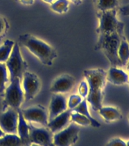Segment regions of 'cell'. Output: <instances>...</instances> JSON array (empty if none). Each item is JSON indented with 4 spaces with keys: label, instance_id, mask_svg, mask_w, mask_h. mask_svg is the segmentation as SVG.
<instances>
[{
    "label": "cell",
    "instance_id": "36",
    "mask_svg": "<svg viewBox=\"0 0 129 146\" xmlns=\"http://www.w3.org/2000/svg\"><path fill=\"white\" fill-rule=\"evenodd\" d=\"M126 146H129V140L126 141Z\"/></svg>",
    "mask_w": 129,
    "mask_h": 146
},
{
    "label": "cell",
    "instance_id": "10",
    "mask_svg": "<svg viewBox=\"0 0 129 146\" xmlns=\"http://www.w3.org/2000/svg\"><path fill=\"white\" fill-rule=\"evenodd\" d=\"M53 133L47 127H36L29 123V141L40 146H52Z\"/></svg>",
    "mask_w": 129,
    "mask_h": 146
},
{
    "label": "cell",
    "instance_id": "25",
    "mask_svg": "<svg viewBox=\"0 0 129 146\" xmlns=\"http://www.w3.org/2000/svg\"><path fill=\"white\" fill-rule=\"evenodd\" d=\"M69 8L68 0H56L51 4L50 9L58 14H64L67 12Z\"/></svg>",
    "mask_w": 129,
    "mask_h": 146
},
{
    "label": "cell",
    "instance_id": "33",
    "mask_svg": "<svg viewBox=\"0 0 129 146\" xmlns=\"http://www.w3.org/2000/svg\"><path fill=\"white\" fill-rule=\"evenodd\" d=\"M43 2H45L46 3H48V4H52L56 1V0H43Z\"/></svg>",
    "mask_w": 129,
    "mask_h": 146
},
{
    "label": "cell",
    "instance_id": "5",
    "mask_svg": "<svg viewBox=\"0 0 129 146\" xmlns=\"http://www.w3.org/2000/svg\"><path fill=\"white\" fill-rule=\"evenodd\" d=\"M3 106L4 108L20 109L24 100V94L21 86V80L19 78L10 79V84L7 86L4 92Z\"/></svg>",
    "mask_w": 129,
    "mask_h": 146
},
{
    "label": "cell",
    "instance_id": "20",
    "mask_svg": "<svg viewBox=\"0 0 129 146\" xmlns=\"http://www.w3.org/2000/svg\"><path fill=\"white\" fill-rule=\"evenodd\" d=\"M118 56L122 66H125L129 62V43L124 36L120 42L118 50Z\"/></svg>",
    "mask_w": 129,
    "mask_h": 146
},
{
    "label": "cell",
    "instance_id": "21",
    "mask_svg": "<svg viewBox=\"0 0 129 146\" xmlns=\"http://www.w3.org/2000/svg\"><path fill=\"white\" fill-rule=\"evenodd\" d=\"M15 42L11 40H5L0 45V62L5 63L11 55Z\"/></svg>",
    "mask_w": 129,
    "mask_h": 146
},
{
    "label": "cell",
    "instance_id": "38",
    "mask_svg": "<svg viewBox=\"0 0 129 146\" xmlns=\"http://www.w3.org/2000/svg\"><path fill=\"white\" fill-rule=\"evenodd\" d=\"M128 71H129V62H128ZM128 77H129V73H128ZM128 83H129V82H128Z\"/></svg>",
    "mask_w": 129,
    "mask_h": 146
},
{
    "label": "cell",
    "instance_id": "39",
    "mask_svg": "<svg viewBox=\"0 0 129 146\" xmlns=\"http://www.w3.org/2000/svg\"><path fill=\"white\" fill-rule=\"evenodd\" d=\"M13 1H15V2H18L19 0H13Z\"/></svg>",
    "mask_w": 129,
    "mask_h": 146
},
{
    "label": "cell",
    "instance_id": "40",
    "mask_svg": "<svg viewBox=\"0 0 129 146\" xmlns=\"http://www.w3.org/2000/svg\"></svg>",
    "mask_w": 129,
    "mask_h": 146
},
{
    "label": "cell",
    "instance_id": "13",
    "mask_svg": "<svg viewBox=\"0 0 129 146\" xmlns=\"http://www.w3.org/2000/svg\"><path fill=\"white\" fill-rule=\"evenodd\" d=\"M68 110V100L62 94H53L48 110L49 120Z\"/></svg>",
    "mask_w": 129,
    "mask_h": 146
},
{
    "label": "cell",
    "instance_id": "37",
    "mask_svg": "<svg viewBox=\"0 0 129 146\" xmlns=\"http://www.w3.org/2000/svg\"><path fill=\"white\" fill-rule=\"evenodd\" d=\"M128 121H129V113H128Z\"/></svg>",
    "mask_w": 129,
    "mask_h": 146
},
{
    "label": "cell",
    "instance_id": "29",
    "mask_svg": "<svg viewBox=\"0 0 129 146\" xmlns=\"http://www.w3.org/2000/svg\"><path fill=\"white\" fill-rule=\"evenodd\" d=\"M106 146H126V141L120 138H114L112 139Z\"/></svg>",
    "mask_w": 129,
    "mask_h": 146
},
{
    "label": "cell",
    "instance_id": "27",
    "mask_svg": "<svg viewBox=\"0 0 129 146\" xmlns=\"http://www.w3.org/2000/svg\"><path fill=\"white\" fill-rule=\"evenodd\" d=\"M9 29V25L8 21L5 17L0 15V40H2Z\"/></svg>",
    "mask_w": 129,
    "mask_h": 146
},
{
    "label": "cell",
    "instance_id": "30",
    "mask_svg": "<svg viewBox=\"0 0 129 146\" xmlns=\"http://www.w3.org/2000/svg\"><path fill=\"white\" fill-rule=\"evenodd\" d=\"M119 12L123 16H129V3L121 7L119 9Z\"/></svg>",
    "mask_w": 129,
    "mask_h": 146
},
{
    "label": "cell",
    "instance_id": "9",
    "mask_svg": "<svg viewBox=\"0 0 129 146\" xmlns=\"http://www.w3.org/2000/svg\"><path fill=\"white\" fill-rule=\"evenodd\" d=\"M21 112L28 123H37L44 126L47 125L49 116L46 107L41 105H34L24 110H21Z\"/></svg>",
    "mask_w": 129,
    "mask_h": 146
},
{
    "label": "cell",
    "instance_id": "6",
    "mask_svg": "<svg viewBox=\"0 0 129 146\" xmlns=\"http://www.w3.org/2000/svg\"><path fill=\"white\" fill-rule=\"evenodd\" d=\"M9 72L10 79L19 78L22 79L24 73L27 71V63L23 58L21 52L19 43H16L13 46L11 55L5 62Z\"/></svg>",
    "mask_w": 129,
    "mask_h": 146
},
{
    "label": "cell",
    "instance_id": "24",
    "mask_svg": "<svg viewBox=\"0 0 129 146\" xmlns=\"http://www.w3.org/2000/svg\"><path fill=\"white\" fill-rule=\"evenodd\" d=\"M71 120L77 125L81 126H92V123L87 116L82 115V114L77 113V112L71 110Z\"/></svg>",
    "mask_w": 129,
    "mask_h": 146
},
{
    "label": "cell",
    "instance_id": "2",
    "mask_svg": "<svg viewBox=\"0 0 129 146\" xmlns=\"http://www.w3.org/2000/svg\"><path fill=\"white\" fill-rule=\"evenodd\" d=\"M18 43L27 48L30 53L45 66H52L53 62L57 58L56 50L52 46L33 34L20 35L18 37Z\"/></svg>",
    "mask_w": 129,
    "mask_h": 146
},
{
    "label": "cell",
    "instance_id": "19",
    "mask_svg": "<svg viewBox=\"0 0 129 146\" xmlns=\"http://www.w3.org/2000/svg\"><path fill=\"white\" fill-rule=\"evenodd\" d=\"M120 0H94V5L97 11H106L117 9Z\"/></svg>",
    "mask_w": 129,
    "mask_h": 146
},
{
    "label": "cell",
    "instance_id": "8",
    "mask_svg": "<svg viewBox=\"0 0 129 146\" xmlns=\"http://www.w3.org/2000/svg\"><path fill=\"white\" fill-rule=\"evenodd\" d=\"M24 100L26 101L32 100L35 98L41 90V81L40 78L34 72L26 71L21 79Z\"/></svg>",
    "mask_w": 129,
    "mask_h": 146
},
{
    "label": "cell",
    "instance_id": "11",
    "mask_svg": "<svg viewBox=\"0 0 129 146\" xmlns=\"http://www.w3.org/2000/svg\"><path fill=\"white\" fill-rule=\"evenodd\" d=\"M18 110L5 108L0 113V128L7 134H17Z\"/></svg>",
    "mask_w": 129,
    "mask_h": 146
},
{
    "label": "cell",
    "instance_id": "22",
    "mask_svg": "<svg viewBox=\"0 0 129 146\" xmlns=\"http://www.w3.org/2000/svg\"><path fill=\"white\" fill-rule=\"evenodd\" d=\"M24 143L17 134H5L0 138V146H23Z\"/></svg>",
    "mask_w": 129,
    "mask_h": 146
},
{
    "label": "cell",
    "instance_id": "23",
    "mask_svg": "<svg viewBox=\"0 0 129 146\" xmlns=\"http://www.w3.org/2000/svg\"><path fill=\"white\" fill-rule=\"evenodd\" d=\"M9 81V74L5 63L0 62V94H3Z\"/></svg>",
    "mask_w": 129,
    "mask_h": 146
},
{
    "label": "cell",
    "instance_id": "16",
    "mask_svg": "<svg viewBox=\"0 0 129 146\" xmlns=\"http://www.w3.org/2000/svg\"><path fill=\"white\" fill-rule=\"evenodd\" d=\"M17 135L21 139L24 145L30 143L29 141V123L24 118L21 110H18V121L17 127Z\"/></svg>",
    "mask_w": 129,
    "mask_h": 146
},
{
    "label": "cell",
    "instance_id": "15",
    "mask_svg": "<svg viewBox=\"0 0 129 146\" xmlns=\"http://www.w3.org/2000/svg\"><path fill=\"white\" fill-rule=\"evenodd\" d=\"M107 80L115 85H123L129 82L128 74L122 68L111 66L107 72Z\"/></svg>",
    "mask_w": 129,
    "mask_h": 146
},
{
    "label": "cell",
    "instance_id": "17",
    "mask_svg": "<svg viewBox=\"0 0 129 146\" xmlns=\"http://www.w3.org/2000/svg\"><path fill=\"white\" fill-rule=\"evenodd\" d=\"M98 112L100 116H102V118L107 123L115 122L122 118V115L120 110L116 107L102 106L99 109Z\"/></svg>",
    "mask_w": 129,
    "mask_h": 146
},
{
    "label": "cell",
    "instance_id": "31",
    "mask_svg": "<svg viewBox=\"0 0 129 146\" xmlns=\"http://www.w3.org/2000/svg\"><path fill=\"white\" fill-rule=\"evenodd\" d=\"M19 1L25 5H31L34 3V0H19Z\"/></svg>",
    "mask_w": 129,
    "mask_h": 146
},
{
    "label": "cell",
    "instance_id": "26",
    "mask_svg": "<svg viewBox=\"0 0 129 146\" xmlns=\"http://www.w3.org/2000/svg\"><path fill=\"white\" fill-rule=\"evenodd\" d=\"M84 98H82L79 94H71L68 100V109L73 110L76 107Z\"/></svg>",
    "mask_w": 129,
    "mask_h": 146
},
{
    "label": "cell",
    "instance_id": "34",
    "mask_svg": "<svg viewBox=\"0 0 129 146\" xmlns=\"http://www.w3.org/2000/svg\"><path fill=\"white\" fill-rule=\"evenodd\" d=\"M23 146H40L38 145H36V144H34V143H27V144H25Z\"/></svg>",
    "mask_w": 129,
    "mask_h": 146
},
{
    "label": "cell",
    "instance_id": "12",
    "mask_svg": "<svg viewBox=\"0 0 129 146\" xmlns=\"http://www.w3.org/2000/svg\"><path fill=\"white\" fill-rule=\"evenodd\" d=\"M75 84V78L68 74H62L52 82L50 91L52 94H64L69 92Z\"/></svg>",
    "mask_w": 129,
    "mask_h": 146
},
{
    "label": "cell",
    "instance_id": "1",
    "mask_svg": "<svg viewBox=\"0 0 129 146\" xmlns=\"http://www.w3.org/2000/svg\"><path fill=\"white\" fill-rule=\"evenodd\" d=\"M84 76L88 84L86 100L93 110L98 111L103 106L104 89L107 83V72L102 68H91L84 71Z\"/></svg>",
    "mask_w": 129,
    "mask_h": 146
},
{
    "label": "cell",
    "instance_id": "28",
    "mask_svg": "<svg viewBox=\"0 0 129 146\" xmlns=\"http://www.w3.org/2000/svg\"><path fill=\"white\" fill-rule=\"evenodd\" d=\"M88 84H87V82L86 81H82L80 84L79 87H78V94L82 98L84 99H86V98L87 97V94H88Z\"/></svg>",
    "mask_w": 129,
    "mask_h": 146
},
{
    "label": "cell",
    "instance_id": "35",
    "mask_svg": "<svg viewBox=\"0 0 129 146\" xmlns=\"http://www.w3.org/2000/svg\"><path fill=\"white\" fill-rule=\"evenodd\" d=\"M5 134V132H3V131H2V129L0 128V138L3 136V135H4Z\"/></svg>",
    "mask_w": 129,
    "mask_h": 146
},
{
    "label": "cell",
    "instance_id": "32",
    "mask_svg": "<svg viewBox=\"0 0 129 146\" xmlns=\"http://www.w3.org/2000/svg\"><path fill=\"white\" fill-rule=\"evenodd\" d=\"M71 2H72L73 4L76 5H81L83 2V0H71Z\"/></svg>",
    "mask_w": 129,
    "mask_h": 146
},
{
    "label": "cell",
    "instance_id": "4",
    "mask_svg": "<svg viewBox=\"0 0 129 146\" xmlns=\"http://www.w3.org/2000/svg\"><path fill=\"white\" fill-rule=\"evenodd\" d=\"M117 9L97 11L99 25L97 32L98 35L109 34L115 32H124V24L117 18Z\"/></svg>",
    "mask_w": 129,
    "mask_h": 146
},
{
    "label": "cell",
    "instance_id": "14",
    "mask_svg": "<svg viewBox=\"0 0 129 146\" xmlns=\"http://www.w3.org/2000/svg\"><path fill=\"white\" fill-rule=\"evenodd\" d=\"M71 122V110L68 109L51 120H49L46 127L55 134L68 126Z\"/></svg>",
    "mask_w": 129,
    "mask_h": 146
},
{
    "label": "cell",
    "instance_id": "18",
    "mask_svg": "<svg viewBox=\"0 0 129 146\" xmlns=\"http://www.w3.org/2000/svg\"><path fill=\"white\" fill-rule=\"evenodd\" d=\"M71 110L77 112V113H79L87 116V117L91 121V123H92V126H93V127H100V125H100V123H99L95 118H93V116H91V113H90L88 109V103H87L86 99H83V100L79 104L77 105V107H75L73 110Z\"/></svg>",
    "mask_w": 129,
    "mask_h": 146
},
{
    "label": "cell",
    "instance_id": "7",
    "mask_svg": "<svg viewBox=\"0 0 129 146\" xmlns=\"http://www.w3.org/2000/svg\"><path fill=\"white\" fill-rule=\"evenodd\" d=\"M80 128L73 122L61 131L53 134L52 146H71L78 139Z\"/></svg>",
    "mask_w": 129,
    "mask_h": 146
},
{
    "label": "cell",
    "instance_id": "3",
    "mask_svg": "<svg viewBox=\"0 0 129 146\" xmlns=\"http://www.w3.org/2000/svg\"><path fill=\"white\" fill-rule=\"evenodd\" d=\"M124 32H115L109 34L98 35L96 50H101L109 60L111 66H122L118 56V50L122 39L124 37Z\"/></svg>",
    "mask_w": 129,
    "mask_h": 146
}]
</instances>
